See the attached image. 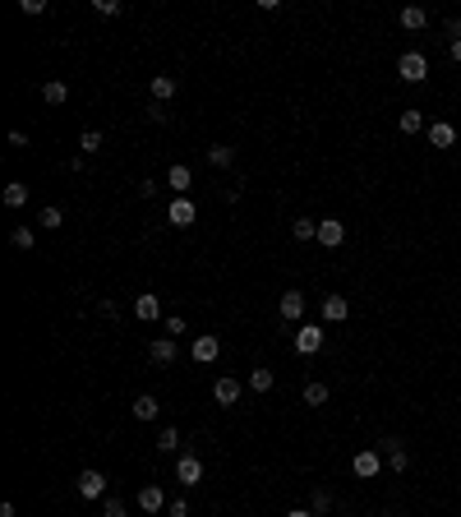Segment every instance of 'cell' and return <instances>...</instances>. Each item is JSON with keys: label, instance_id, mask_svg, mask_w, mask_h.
<instances>
[{"label": "cell", "instance_id": "obj_1", "mask_svg": "<svg viewBox=\"0 0 461 517\" xmlns=\"http://www.w3.org/2000/svg\"><path fill=\"white\" fill-rule=\"evenodd\" d=\"M397 74H401V83H425V79H429V61H425L420 51H406V56L397 61Z\"/></svg>", "mask_w": 461, "mask_h": 517}, {"label": "cell", "instance_id": "obj_2", "mask_svg": "<svg viewBox=\"0 0 461 517\" xmlns=\"http://www.w3.org/2000/svg\"><path fill=\"white\" fill-rule=\"evenodd\" d=\"M351 471H356L360 481H374V476L383 471V453H378V448H365V453H356V457H351Z\"/></svg>", "mask_w": 461, "mask_h": 517}, {"label": "cell", "instance_id": "obj_3", "mask_svg": "<svg viewBox=\"0 0 461 517\" xmlns=\"http://www.w3.org/2000/svg\"><path fill=\"white\" fill-rule=\"evenodd\" d=\"M296 351H300V356L323 351V324H300V328H296Z\"/></svg>", "mask_w": 461, "mask_h": 517}, {"label": "cell", "instance_id": "obj_4", "mask_svg": "<svg viewBox=\"0 0 461 517\" xmlns=\"http://www.w3.org/2000/svg\"><path fill=\"white\" fill-rule=\"evenodd\" d=\"M194 217H199V208H194L185 194H175L171 208H166V222H171V227H194Z\"/></svg>", "mask_w": 461, "mask_h": 517}, {"label": "cell", "instance_id": "obj_5", "mask_svg": "<svg viewBox=\"0 0 461 517\" xmlns=\"http://www.w3.org/2000/svg\"><path fill=\"white\" fill-rule=\"evenodd\" d=\"M78 494H83V499H102V494H106V476L97 471V466L78 471Z\"/></svg>", "mask_w": 461, "mask_h": 517}, {"label": "cell", "instance_id": "obj_6", "mask_svg": "<svg viewBox=\"0 0 461 517\" xmlns=\"http://www.w3.org/2000/svg\"><path fill=\"white\" fill-rule=\"evenodd\" d=\"M175 481H180V485H199L203 481V462L194 453H180V462H175Z\"/></svg>", "mask_w": 461, "mask_h": 517}, {"label": "cell", "instance_id": "obj_7", "mask_svg": "<svg viewBox=\"0 0 461 517\" xmlns=\"http://www.w3.org/2000/svg\"><path fill=\"white\" fill-rule=\"evenodd\" d=\"M240 393H244L240 379H231V374H222L217 384H212V397H217V406H235V402H240Z\"/></svg>", "mask_w": 461, "mask_h": 517}, {"label": "cell", "instance_id": "obj_8", "mask_svg": "<svg viewBox=\"0 0 461 517\" xmlns=\"http://www.w3.org/2000/svg\"><path fill=\"white\" fill-rule=\"evenodd\" d=\"M341 240H346V227H341L337 217H323V222H318V245H323V250H337Z\"/></svg>", "mask_w": 461, "mask_h": 517}, {"label": "cell", "instance_id": "obj_9", "mask_svg": "<svg viewBox=\"0 0 461 517\" xmlns=\"http://www.w3.org/2000/svg\"><path fill=\"white\" fill-rule=\"evenodd\" d=\"M217 356H222V342L212 333H199V337H194V360H199V365H212Z\"/></svg>", "mask_w": 461, "mask_h": 517}, {"label": "cell", "instance_id": "obj_10", "mask_svg": "<svg viewBox=\"0 0 461 517\" xmlns=\"http://www.w3.org/2000/svg\"><path fill=\"white\" fill-rule=\"evenodd\" d=\"M378 453H383V462L392 466V471H406V466H410V453L397 444V439H383V448H378Z\"/></svg>", "mask_w": 461, "mask_h": 517}, {"label": "cell", "instance_id": "obj_11", "mask_svg": "<svg viewBox=\"0 0 461 517\" xmlns=\"http://www.w3.org/2000/svg\"><path fill=\"white\" fill-rule=\"evenodd\" d=\"M277 314L286 319V324H296V319L305 314V296H300V291H286V296L277 300Z\"/></svg>", "mask_w": 461, "mask_h": 517}, {"label": "cell", "instance_id": "obj_12", "mask_svg": "<svg viewBox=\"0 0 461 517\" xmlns=\"http://www.w3.org/2000/svg\"><path fill=\"white\" fill-rule=\"evenodd\" d=\"M148 88H152V102H162V106H166V102L175 97V88H180V83H175V74H152V83H148Z\"/></svg>", "mask_w": 461, "mask_h": 517}, {"label": "cell", "instance_id": "obj_13", "mask_svg": "<svg viewBox=\"0 0 461 517\" xmlns=\"http://www.w3.org/2000/svg\"><path fill=\"white\" fill-rule=\"evenodd\" d=\"M346 314H351V300L346 296H323V319H328V324H341Z\"/></svg>", "mask_w": 461, "mask_h": 517}, {"label": "cell", "instance_id": "obj_14", "mask_svg": "<svg viewBox=\"0 0 461 517\" xmlns=\"http://www.w3.org/2000/svg\"><path fill=\"white\" fill-rule=\"evenodd\" d=\"M166 185H171L175 194H185V190L194 185V171L185 167V162H171V171H166Z\"/></svg>", "mask_w": 461, "mask_h": 517}, {"label": "cell", "instance_id": "obj_15", "mask_svg": "<svg viewBox=\"0 0 461 517\" xmlns=\"http://www.w3.org/2000/svg\"><path fill=\"white\" fill-rule=\"evenodd\" d=\"M134 314H139V324H157V319H162L157 296H134Z\"/></svg>", "mask_w": 461, "mask_h": 517}, {"label": "cell", "instance_id": "obj_16", "mask_svg": "<svg viewBox=\"0 0 461 517\" xmlns=\"http://www.w3.org/2000/svg\"><path fill=\"white\" fill-rule=\"evenodd\" d=\"M429 143H434V148H452V143H457V130L447 121H434V125H429Z\"/></svg>", "mask_w": 461, "mask_h": 517}, {"label": "cell", "instance_id": "obj_17", "mask_svg": "<svg viewBox=\"0 0 461 517\" xmlns=\"http://www.w3.org/2000/svg\"><path fill=\"white\" fill-rule=\"evenodd\" d=\"M134 421H157V411H162V402H157V397H148V393H139L134 397Z\"/></svg>", "mask_w": 461, "mask_h": 517}, {"label": "cell", "instance_id": "obj_18", "mask_svg": "<svg viewBox=\"0 0 461 517\" xmlns=\"http://www.w3.org/2000/svg\"><path fill=\"white\" fill-rule=\"evenodd\" d=\"M397 24L406 28V33H420V28L429 24V14H425V9H420V5H406V9H401V14H397Z\"/></svg>", "mask_w": 461, "mask_h": 517}, {"label": "cell", "instance_id": "obj_19", "mask_svg": "<svg viewBox=\"0 0 461 517\" xmlns=\"http://www.w3.org/2000/svg\"><path fill=\"white\" fill-rule=\"evenodd\" d=\"M162 503H166L162 485H143V490H139V508L143 513H162Z\"/></svg>", "mask_w": 461, "mask_h": 517}, {"label": "cell", "instance_id": "obj_20", "mask_svg": "<svg viewBox=\"0 0 461 517\" xmlns=\"http://www.w3.org/2000/svg\"><path fill=\"white\" fill-rule=\"evenodd\" d=\"M148 356H152V365H171L175 360V337H157L148 347Z\"/></svg>", "mask_w": 461, "mask_h": 517}, {"label": "cell", "instance_id": "obj_21", "mask_svg": "<svg viewBox=\"0 0 461 517\" xmlns=\"http://www.w3.org/2000/svg\"><path fill=\"white\" fill-rule=\"evenodd\" d=\"M42 97H46V106H61L65 97H70V83H65V79H51V83L42 88Z\"/></svg>", "mask_w": 461, "mask_h": 517}, {"label": "cell", "instance_id": "obj_22", "mask_svg": "<svg viewBox=\"0 0 461 517\" xmlns=\"http://www.w3.org/2000/svg\"><path fill=\"white\" fill-rule=\"evenodd\" d=\"M272 384H277L272 369H249V388H254V393H272Z\"/></svg>", "mask_w": 461, "mask_h": 517}, {"label": "cell", "instance_id": "obj_23", "mask_svg": "<svg viewBox=\"0 0 461 517\" xmlns=\"http://www.w3.org/2000/svg\"><path fill=\"white\" fill-rule=\"evenodd\" d=\"M5 203H9V208H24V203H28V185L24 180H9L5 185Z\"/></svg>", "mask_w": 461, "mask_h": 517}, {"label": "cell", "instance_id": "obj_24", "mask_svg": "<svg viewBox=\"0 0 461 517\" xmlns=\"http://www.w3.org/2000/svg\"><path fill=\"white\" fill-rule=\"evenodd\" d=\"M291 236H296V240H318V222H314V217H296Z\"/></svg>", "mask_w": 461, "mask_h": 517}, {"label": "cell", "instance_id": "obj_25", "mask_svg": "<svg viewBox=\"0 0 461 517\" xmlns=\"http://www.w3.org/2000/svg\"><path fill=\"white\" fill-rule=\"evenodd\" d=\"M397 130H401V134H420V130H425V116H420V111H401Z\"/></svg>", "mask_w": 461, "mask_h": 517}, {"label": "cell", "instance_id": "obj_26", "mask_svg": "<svg viewBox=\"0 0 461 517\" xmlns=\"http://www.w3.org/2000/svg\"><path fill=\"white\" fill-rule=\"evenodd\" d=\"M208 162H212V167H231V162H235V148H227V143H212V148H208Z\"/></svg>", "mask_w": 461, "mask_h": 517}, {"label": "cell", "instance_id": "obj_27", "mask_svg": "<svg viewBox=\"0 0 461 517\" xmlns=\"http://www.w3.org/2000/svg\"><path fill=\"white\" fill-rule=\"evenodd\" d=\"M37 227H46V231H61V227H65L61 208H42V213H37Z\"/></svg>", "mask_w": 461, "mask_h": 517}, {"label": "cell", "instance_id": "obj_28", "mask_svg": "<svg viewBox=\"0 0 461 517\" xmlns=\"http://www.w3.org/2000/svg\"><path fill=\"white\" fill-rule=\"evenodd\" d=\"M9 240H14V250H33L37 245V231L33 227H14V236H9Z\"/></svg>", "mask_w": 461, "mask_h": 517}, {"label": "cell", "instance_id": "obj_29", "mask_svg": "<svg viewBox=\"0 0 461 517\" xmlns=\"http://www.w3.org/2000/svg\"><path fill=\"white\" fill-rule=\"evenodd\" d=\"M328 508H332V494H328V490H314V494H309V513H314V517H323Z\"/></svg>", "mask_w": 461, "mask_h": 517}, {"label": "cell", "instance_id": "obj_30", "mask_svg": "<svg viewBox=\"0 0 461 517\" xmlns=\"http://www.w3.org/2000/svg\"><path fill=\"white\" fill-rule=\"evenodd\" d=\"M305 402L309 406H323V402H328V384H305Z\"/></svg>", "mask_w": 461, "mask_h": 517}, {"label": "cell", "instance_id": "obj_31", "mask_svg": "<svg viewBox=\"0 0 461 517\" xmlns=\"http://www.w3.org/2000/svg\"><path fill=\"white\" fill-rule=\"evenodd\" d=\"M78 148H83V153H102V134H97V130H83V134H78Z\"/></svg>", "mask_w": 461, "mask_h": 517}, {"label": "cell", "instance_id": "obj_32", "mask_svg": "<svg viewBox=\"0 0 461 517\" xmlns=\"http://www.w3.org/2000/svg\"><path fill=\"white\" fill-rule=\"evenodd\" d=\"M157 448H162V453H175V448H180V434H175V425L157 434Z\"/></svg>", "mask_w": 461, "mask_h": 517}, {"label": "cell", "instance_id": "obj_33", "mask_svg": "<svg viewBox=\"0 0 461 517\" xmlns=\"http://www.w3.org/2000/svg\"><path fill=\"white\" fill-rule=\"evenodd\" d=\"M93 9L102 19H111V14H120V0H93Z\"/></svg>", "mask_w": 461, "mask_h": 517}, {"label": "cell", "instance_id": "obj_34", "mask_svg": "<svg viewBox=\"0 0 461 517\" xmlns=\"http://www.w3.org/2000/svg\"><path fill=\"white\" fill-rule=\"evenodd\" d=\"M162 328H166V333H175V337H180V333H185V319H180V314H171V319H162Z\"/></svg>", "mask_w": 461, "mask_h": 517}, {"label": "cell", "instance_id": "obj_35", "mask_svg": "<svg viewBox=\"0 0 461 517\" xmlns=\"http://www.w3.org/2000/svg\"><path fill=\"white\" fill-rule=\"evenodd\" d=\"M148 116H152V121H157V125H166V121H171V111H166V106H162V102H152V106H148Z\"/></svg>", "mask_w": 461, "mask_h": 517}, {"label": "cell", "instance_id": "obj_36", "mask_svg": "<svg viewBox=\"0 0 461 517\" xmlns=\"http://www.w3.org/2000/svg\"><path fill=\"white\" fill-rule=\"evenodd\" d=\"M19 9H24V14H42L46 0H19Z\"/></svg>", "mask_w": 461, "mask_h": 517}, {"label": "cell", "instance_id": "obj_37", "mask_svg": "<svg viewBox=\"0 0 461 517\" xmlns=\"http://www.w3.org/2000/svg\"><path fill=\"white\" fill-rule=\"evenodd\" d=\"M106 517H130V513H125L120 499H106Z\"/></svg>", "mask_w": 461, "mask_h": 517}, {"label": "cell", "instance_id": "obj_38", "mask_svg": "<svg viewBox=\"0 0 461 517\" xmlns=\"http://www.w3.org/2000/svg\"><path fill=\"white\" fill-rule=\"evenodd\" d=\"M157 194V180H139V199H152Z\"/></svg>", "mask_w": 461, "mask_h": 517}, {"label": "cell", "instance_id": "obj_39", "mask_svg": "<svg viewBox=\"0 0 461 517\" xmlns=\"http://www.w3.org/2000/svg\"><path fill=\"white\" fill-rule=\"evenodd\" d=\"M171 517H190V503H185V499H175V503H171Z\"/></svg>", "mask_w": 461, "mask_h": 517}, {"label": "cell", "instance_id": "obj_40", "mask_svg": "<svg viewBox=\"0 0 461 517\" xmlns=\"http://www.w3.org/2000/svg\"><path fill=\"white\" fill-rule=\"evenodd\" d=\"M447 33H452V42L461 37V14H457V19H447Z\"/></svg>", "mask_w": 461, "mask_h": 517}, {"label": "cell", "instance_id": "obj_41", "mask_svg": "<svg viewBox=\"0 0 461 517\" xmlns=\"http://www.w3.org/2000/svg\"><path fill=\"white\" fill-rule=\"evenodd\" d=\"M452 61L461 65V37H457V42H452Z\"/></svg>", "mask_w": 461, "mask_h": 517}, {"label": "cell", "instance_id": "obj_42", "mask_svg": "<svg viewBox=\"0 0 461 517\" xmlns=\"http://www.w3.org/2000/svg\"><path fill=\"white\" fill-rule=\"evenodd\" d=\"M286 517H314V513H309V508H291Z\"/></svg>", "mask_w": 461, "mask_h": 517}]
</instances>
